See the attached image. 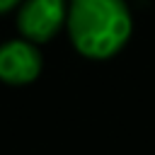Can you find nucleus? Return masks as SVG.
<instances>
[{"label":"nucleus","mask_w":155,"mask_h":155,"mask_svg":"<svg viewBox=\"0 0 155 155\" xmlns=\"http://www.w3.org/2000/svg\"><path fill=\"white\" fill-rule=\"evenodd\" d=\"M44 65L41 51L27 39H12L0 46V80L5 85H29Z\"/></svg>","instance_id":"7ed1b4c3"},{"label":"nucleus","mask_w":155,"mask_h":155,"mask_svg":"<svg viewBox=\"0 0 155 155\" xmlns=\"http://www.w3.org/2000/svg\"><path fill=\"white\" fill-rule=\"evenodd\" d=\"M17 2H19V0H0V15H2V12H7V10H12Z\"/></svg>","instance_id":"20e7f679"},{"label":"nucleus","mask_w":155,"mask_h":155,"mask_svg":"<svg viewBox=\"0 0 155 155\" xmlns=\"http://www.w3.org/2000/svg\"><path fill=\"white\" fill-rule=\"evenodd\" d=\"M68 19L65 0H24L17 12V29L31 44L51 41Z\"/></svg>","instance_id":"f03ea898"},{"label":"nucleus","mask_w":155,"mask_h":155,"mask_svg":"<svg viewBox=\"0 0 155 155\" xmlns=\"http://www.w3.org/2000/svg\"><path fill=\"white\" fill-rule=\"evenodd\" d=\"M65 24L75 51L92 61L116 56L133 31L126 0H70Z\"/></svg>","instance_id":"f257e3e1"}]
</instances>
